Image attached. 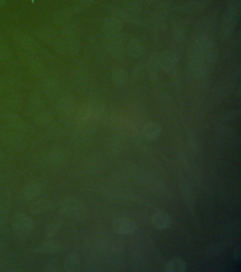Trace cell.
<instances>
[{"mask_svg": "<svg viewBox=\"0 0 241 272\" xmlns=\"http://www.w3.org/2000/svg\"><path fill=\"white\" fill-rule=\"evenodd\" d=\"M113 228L119 235H131L137 229V223L131 218H119L114 222Z\"/></svg>", "mask_w": 241, "mask_h": 272, "instance_id": "cell-12", "label": "cell"}, {"mask_svg": "<svg viewBox=\"0 0 241 272\" xmlns=\"http://www.w3.org/2000/svg\"><path fill=\"white\" fill-rule=\"evenodd\" d=\"M46 1H52V0H46Z\"/></svg>", "mask_w": 241, "mask_h": 272, "instance_id": "cell-26", "label": "cell"}, {"mask_svg": "<svg viewBox=\"0 0 241 272\" xmlns=\"http://www.w3.org/2000/svg\"><path fill=\"white\" fill-rule=\"evenodd\" d=\"M41 194V187L39 184L31 182L30 183H28L24 187L22 190V196L24 198L31 200L37 198Z\"/></svg>", "mask_w": 241, "mask_h": 272, "instance_id": "cell-17", "label": "cell"}, {"mask_svg": "<svg viewBox=\"0 0 241 272\" xmlns=\"http://www.w3.org/2000/svg\"><path fill=\"white\" fill-rule=\"evenodd\" d=\"M62 222L59 219L52 221L46 228V235L47 237H53L60 232L62 228Z\"/></svg>", "mask_w": 241, "mask_h": 272, "instance_id": "cell-21", "label": "cell"}, {"mask_svg": "<svg viewBox=\"0 0 241 272\" xmlns=\"http://www.w3.org/2000/svg\"><path fill=\"white\" fill-rule=\"evenodd\" d=\"M15 41L21 49L27 53L36 54L40 50V45L34 36L25 32L16 34Z\"/></svg>", "mask_w": 241, "mask_h": 272, "instance_id": "cell-8", "label": "cell"}, {"mask_svg": "<svg viewBox=\"0 0 241 272\" xmlns=\"http://www.w3.org/2000/svg\"><path fill=\"white\" fill-rule=\"evenodd\" d=\"M0 119L9 127L25 134L30 131V127L15 111L0 108Z\"/></svg>", "mask_w": 241, "mask_h": 272, "instance_id": "cell-3", "label": "cell"}, {"mask_svg": "<svg viewBox=\"0 0 241 272\" xmlns=\"http://www.w3.org/2000/svg\"><path fill=\"white\" fill-rule=\"evenodd\" d=\"M19 84L18 79L15 75L10 73H4L0 75V97L4 98L10 94L15 93Z\"/></svg>", "mask_w": 241, "mask_h": 272, "instance_id": "cell-11", "label": "cell"}, {"mask_svg": "<svg viewBox=\"0 0 241 272\" xmlns=\"http://www.w3.org/2000/svg\"><path fill=\"white\" fill-rule=\"evenodd\" d=\"M35 35L41 42L46 44H53L58 37V33L49 24H43L36 29Z\"/></svg>", "mask_w": 241, "mask_h": 272, "instance_id": "cell-13", "label": "cell"}, {"mask_svg": "<svg viewBox=\"0 0 241 272\" xmlns=\"http://www.w3.org/2000/svg\"><path fill=\"white\" fill-rule=\"evenodd\" d=\"M8 0H0V8H3L7 4Z\"/></svg>", "mask_w": 241, "mask_h": 272, "instance_id": "cell-25", "label": "cell"}, {"mask_svg": "<svg viewBox=\"0 0 241 272\" xmlns=\"http://www.w3.org/2000/svg\"><path fill=\"white\" fill-rule=\"evenodd\" d=\"M23 133L9 127L7 125L0 126V141L5 147L11 150H19L24 146Z\"/></svg>", "mask_w": 241, "mask_h": 272, "instance_id": "cell-2", "label": "cell"}, {"mask_svg": "<svg viewBox=\"0 0 241 272\" xmlns=\"http://www.w3.org/2000/svg\"><path fill=\"white\" fill-rule=\"evenodd\" d=\"M50 208H51V204L49 201L47 199H41L31 203L29 209H30L31 214L41 215L48 212Z\"/></svg>", "mask_w": 241, "mask_h": 272, "instance_id": "cell-16", "label": "cell"}, {"mask_svg": "<svg viewBox=\"0 0 241 272\" xmlns=\"http://www.w3.org/2000/svg\"><path fill=\"white\" fill-rule=\"evenodd\" d=\"M24 65L28 72L35 77L41 79L46 74L44 62L36 54L26 53L24 55Z\"/></svg>", "mask_w": 241, "mask_h": 272, "instance_id": "cell-6", "label": "cell"}, {"mask_svg": "<svg viewBox=\"0 0 241 272\" xmlns=\"http://www.w3.org/2000/svg\"><path fill=\"white\" fill-rule=\"evenodd\" d=\"M60 262L58 259H53L47 261L45 265L44 271H57L60 269Z\"/></svg>", "mask_w": 241, "mask_h": 272, "instance_id": "cell-23", "label": "cell"}, {"mask_svg": "<svg viewBox=\"0 0 241 272\" xmlns=\"http://www.w3.org/2000/svg\"><path fill=\"white\" fill-rule=\"evenodd\" d=\"M12 228L16 235L27 236L34 230V223L30 216L24 213H18L12 218Z\"/></svg>", "mask_w": 241, "mask_h": 272, "instance_id": "cell-4", "label": "cell"}, {"mask_svg": "<svg viewBox=\"0 0 241 272\" xmlns=\"http://www.w3.org/2000/svg\"><path fill=\"white\" fill-rule=\"evenodd\" d=\"M0 153H2L1 151H0Z\"/></svg>", "mask_w": 241, "mask_h": 272, "instance_id": "cell-27", "label": "cell"}, {"mask_svg": "<svg viewBox=\"0 0 241 272\" xmlns=\"http://www.w3.org/2000/svg\"><path fill=\"white\" fill-rule=\"evenodd\" d=\"M81 210V204L75 198L67 197L62 199L60 204V211L62 214L68 218H77L80 215Z\"/></svg>", "mask_w": 241, "mask_h": 272, "instance_id": "cell-9", "label": "cell"}, {"mask_svg": "<svg viewBox=\"0 0 241 272\" xmlns=\"http://www.w3.org/2000/svg\"><path fill=\"white\" fill-rule=\"evenodd\" d=\"M152 223L154 228L159 230H166L171 226V220L167 213L161 211L153 215Z\"/></svg>", "mask_w": 241, "mask_h": 272, "instance_id": "cell-15", "label": "cell"}, {"mask_svg": "<svg viewBox=\"0 0 241 272\" xmlns=\"http://www.w3.org/2000/svg\"><path fill=\"white\" fill-rule=\"evenodd\" d=\"M146 135H147V138L150 140H154L157 138L158 135H159V130L157 129V126H149L146 130Z\"/></svg>", "mask_w": 241, "mask_h": 272, "instance_id": "cell-24", "label": "cell"}, {"mask_svg": "<svg viewBox=\"0 0 241 272\" xmlns=\"http://www.w3.org/2000/svg\"><path fill=\"white\" fill-rule=\"evenodd\" d=\"M77 39L59 35L53 43L55 51L64 56H73L77 52Z\"/></svg>", "mask_w": 241, "mask_h": 272, "instance_id": "cell-5", "label": "cell"}, {"mask_svg": "<svg viewBox=\"0 0 241 272\" xmlns=\"http://www.w3.org/2000/svg\"><path fill=\"white\" fill-rule=\"evenodd\" d=\"M74 10L72 9L62 8L53 14L50 21L56 27H63L67 25L72 18Z\"/></svg>", "mask_w": 241, "mask_h": 272, "instance_id": "cell-14", "label": "cell"}, {"mask_svg": "<svg viewBox=\"0 0 241 272\" xmlns=\"http://www.w3.org/2000/svg\"><path fill=\"white\" fill-rule=\"evenodd\" d=\"M65 271L72 272L79 270L80 267V259L75 254H70L65 258L63 263Z\"/></svg>", "mask_w": 241, "mask_h": 272, "instance_id": "cell-20", "label": "cell"}, {"mask_svg": "<svg viewBox=\"0 0 241 272\" xmlns=\"http://www.w3.org/2000/svg\"><path fill=\"white\" fill-rule=\"evenodd\" d=\"M28 110L31 121L38 126H46L53 119L51 112L47 108L46 100L41 93H34L31 95Z\"/></svg>", "mask_w": 241, "mask_h": 272, "instance_id": "cell-1", "label": "cell"}, {"mask_svg": "<svg viewBox=\"0 0 241 272\" xmlns=\"http://www.w3.org/2000/svg\"><path fill=\"white\" fill-rule=\"evenodd\" d=\"M56 105V111L60 117L66 119L72 114L74 107L72 96L67 93L60 94Z\"/></svg>", "mask_w": 241, "mask_h": 272, "instance_id": "cell-10", "label": "cell"}, {"mask_svg": "<svg viewBox=\"0 0 241 272\" xmlns=\"http://www.w3.org/2000/svg\"><path fill=\"white\" fill-rule=\"evenodd\" d=\"M41 79V93L44 98L50 100L58 98L60 92V84L58 79L46 74Z\"/></svg>", "mask_w": 241, "mask_h": 272, "instance_id": "cell-7", "label": "cell"}, {"mask_svg": "<svg viewBox=\"0 0 241 272\" xmlns=\"http://www.w3.org/2000/svg\"><path fill=\"white\" fill-rule=\"evenodd\" d=\"M187 268V263L180 258H173L165 265V271L168 272H185Z\"/></svg>", "mask_w": 241, "mask_h": 272, "instance_id": "cell-19", "label": "cell"}, {"mask_svg": "<svg viewBox=\"0 0 241 272\" xmlns=\"http://www.w3.org/2000/svg\"><path fill=\"white\" fill-rule=\"evenodd\" d=\"M61 249L62 245L60 242L55 240H48L40 245L36 248V251L41 254H53L60 252Z\"/></svg>", "mask_w": 241, "mask_h": 272, "instance_id": "cell-18", "label": "cell"}, {"mask_svg": "<svg viewBox=\"0 0 241 272\" xmlns=\"http://www.w3.org/2000/svg\"><path fill=\"white\" fill-rule=\"evenodd\" d=\"M12 56L11 51L0 39V62L8 61Z\"/></svg>", "mask_w": 241, "mask_h": 272, "instance_id": "cell-22", "label": "cell"}]
</instances>
